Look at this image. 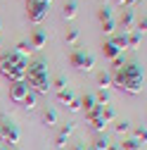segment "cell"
Listing matches in <instances>:
<instances>
[{"label":"cell","instance_id":"1","mask_svg":"<svg viewBox=\"0 0 147 150\" xmlns=\"http://www.w3.org/2000/svg\"><path fill=\"white\" fill-rule=\"evenodd\" d=\"M112 83L126 93H131V96H138L142 93V83H145V71L140 64L131 62V64H123L121 69L112 71Z\"/></svg>","mask_w":147,"mask_h":150},{"label":"cell","instance_id":"2","mask_svg":"<svg viewBox=\"0 0 147 150\" xmlns=\"http://www.w3.org/2000/svg\"><path fill=\"white\" fill-rule=\"evenodd\" d=\"M26 67H29L26 57L17 55L14 50L0 55V74H3L7 81H12V83L24 81V76H26Z\"/></svg>","mask_w":147,"mask_h":150},{"label":"cell","instance_id":"3","mask_svg":"<svg viewBox=\"0 0 147 150\" xmlns=\"http://www.w3.org/2000/svg\"><path fill=\"white\" fill-rule=\"evenodd\" d=\"M24 83L29 86V91L36 93V96H38V93H48V91H50V74H48V67H45L43 60H33V62L26 67Z\"/></svg>","mask_w":147,"mask_h":150},{"label":"cell","instance_id":"4","mask_svg":"<svg viewBox=\"0 0 147 150\" xmlns=\"http://www.w3.org/2000/svg\"><path fill=\"white\" fill-rule=\"evenodd\" d=\"M19 138H22L19 126H17L10 117L0 115V143H3V145H17Z\"/></svg>","mask_w":147,"mask_h":150},{"label":"cell","instance_id":"5","mask_svg":"<svg viewBox=\"0 0 147 150\" xmlns=\"http://www.w3.org/2000/svg\"><path fill=\"white\" fill-rule=\"evenodd\" d=\"M50 3H52V0H26V14H29V22H33V24L45 22Z\"/></svg>","mask_w":147,"mask_h":150},{"label":"cell","instance_id":"6","mask_svg":"<svg viewBox=\"0 0 147 150\" xmlns=\"http://www.w3.org/2000/svg\"><path fill=\"white\" fill-rule=\"evenodd\" d=\"M69 62H71V67H76L78 71H93L95 69V57L90 52H83V50H74L69 55Z\"/></svg>","mask_w":147,"mask_h":150},{"label":"cell","instance_id":"7","mask_svg":"<svg viewBox=\"0 0 147 150\" xmlns=\"http://www.w3.org/2000/svg\"><path fill=\"white\" fill-rule=\"evenodd\" d=\"M26 93H29V86H26L24 81H17V83L10 86V100H12V103H24Z\"/></svg>","mask_w":147,"mask_h":150},{"label":"cell","instance_id":"8","mask_svg":"<svg viewBox=\"0 0 147 150\" xmlns=\"http://www.w3.org/2000/svg\"><path fill=\"white\" fill-rule=\"evenodd\" d=\"M133 24H135V17H133V10H131V7H126V10H123V14H121V19H119L121 33H128V31H133Z\"/></svg>","mask_w":147,"mask_h":150},{"label":"cell","instance_id":"9","mask_svg":"<svg viewBox=\"0 0 147 150\" xmlns=\"http://www.w3.org/2000/svg\"><path fill=\"white\" fill-rule=\"evenodd\" d=\"M71 134H74V124H71V122H66V124H64V126L57 131V138H55V145H57V148H64Z\"/></svg>","mask_w":147,"mask_h":150},{"label":"cell","instance_id":"10","mask_svg":"<svg viewBox=\"0 0 147 150\" xmlns=\"http://www.w3.org/2000/svg\"><path fill=\"white\" fill-rule=\"evenodd\" d=\"M29 43H31V48H33V50H38V48H45V43H48V36H45V31H41V29H38V31H33V33H31V41H29Z\"/></svg>","mask_w":147,"mask_h":150},{"label":"cell","instance_id":"11","mask_svg":"<svg viewBox=\"0 0 147 150\" xmlns=\"http://www.w3.org/2000/svg\"><path fill=\"white\" fill-rule=\"evenodd\" d=\"M74 98H76V96H74V91H71L69 86H64V88L57 91V103H60V105H69Z\"/></svg>","mask_w":147,"mask_h":150},{"label":"cell","instance_id":"12","mask_svg":"<svg viewBox=\"0 0 147 150\" xmlns=\"http://www.w3.org/2000/svg\"><path fill=\"white\" fill-rule=\"evenodd\" d=\"M76 12H78V3H76V0L64 3V7H62V17H64V19H74V17H76Z\"/></svg>","mask_w":147,"mask_h":150},{"label":"cell","instance_id":"13","mask_svg":"<svg viewBox=\"0 0 147 150\" xmlns=\"http://www.w3.org/2000/svg\"><path fill=\"white\" fill-rule=\"evenodd\" d=\"M102 52H104V57H109V60H114V57H119V55H121V50H119V48H116L112 41H104Z\"/></svg>","mask_w":147,"mask_h":150},{"label":"cell","instance_id":"14","mask_svg":"<svg viewBox=\"0 0 147 150\" xmlns=\"http://www.w3.org/2000/svg\"><path fill=\"white\" fill-rule=\"evenodd\" d=\"M97 86L102 91H109V86H112V71H100L97 74Z\"/></svg>","mask_w":147,"mask_h":150},{"label":"cell","instance_id":"15","mask_svg":"<svg viewBox=\"0 0 147 150\" xmlns=\"http://www.w3.org/2000/svg\"><path fill=\"white\" fill-rule=\"evenodd\" d=\"M55 124H57V112H55L52 107H48L45 112H43V126H55Z\"/></svg>","mask_w":147,"mask_h":150},{"label":"cell","instance_id":"16","mask_svg":"<svg viewBox=\"0 0 147 150\" xmlns=\"http://www.w3.org/2000/svg\"><path fill=\"white\" fill-rule=\"evenodd\" d=\"M95 105H97V103H95V96H90V93H85V96L81 98V110H83V112H90Z\"/></svg>","mask_w":147,"mask_h":150},{"label":"cell","instance_id":"17","mask_svg":"<svg viewBox=\"0 0 147 150\" xmlns=\"http://www.w3.org/2000/svg\"><path fill=\"white\" fill-rule=\"evenodd\" d=\"M112 43H114V45H116V48L123 52V50L128 48V33H116L114 38H112Z\"/></svg>","mask_w":147,"mask_h":150},{"label":"cell","instance_id":"18","mask_svg":"<svg viewBox=\"0 0 147 150\" xmlns=\"http://www.w3.org/2000/svg\"><path fill=\"white\" fill-rule=\"evenodd\" d=\"M26 110H36V105H38V96H36L33 91H29L26 93V98H24V103H22Z\"/></svg>","mask_w":147,"mask_h":150},{"label":"cell","instance_id":"19","mask_svg":"<svg viewBox=\"0 0 147 150\" xmlns=\"http://www.w3.org/2000/svg\"><path fill=\"white\" fill-rule=\"evenodd\" d=\"M140 41H142V33H138L135 29H133V31H128V48H138Z\"/></svg>","mask_w":147,"mask_h":150},{"label":"cell","instance_id":"20","mask_svg":"<svg viewBox=\"0 0 147 150\" xmlns=\"http://www.w3.org/2000/svg\"><path fill=\"white\" fill-rule=\"evenodd\" d=\"M31 50H33V48H31L29 41H19V43H17V50H14V52H17V55H22V57H26Z\"/></svg>","mask_w":147,"mask_h":150},{"label":"cell","instance_id":"21","mask_svg":"<svg viewBox=\"0 0 147 150\" xmlns=\"http://www.w3.org/2000/svg\"><path fill=\"white\" fill-rule=\"evenodd\" d=\"M119 148H121V150H142V143H138L135 138H128V141H123Z\"/></svg>","mask_w":147,"mask_h":150},{"label":"cell","instance_id":"22","mask_svg":"<svg viewBox=\"0 0 147 150\" xmlns=\"http://www.w3.org/2000/svg\"><path fill=\"white\" fill-rule=\"evenodd\" d=\"M97 19H100V22H109V19H112V7H109V5H102V7L97 10Z\"/></svg>","mask_w":147,"mask_h":150},{"label":"cell","instance_id":"23","mask_svg":"<svg viewBox=\"0 0 147 150\" xmlns=\"http://www.w3.org/2000/svg\"><path fill=\"white\" fill-rule=\"evenodd\" d=\"M93 148H95V150H107V148H109V138H107V136H97L95 143H93Z\"/></svg>","mask_w":147,"mask_h":150},{"label":"cell","instance_id":"24","mask_svg":"<svg viewBox=\"0 0 147 150\" xmlns=\"http://www.w3.org/2000/svg\"><path fill=\"white\" fill-rule=\"evenodd\" d=\"M78 41H81V33H78L76 29H71V31L66 33V43H69V45H78Z\"/></svg>","mask_w":147,"mask_h":150},{"label":"cell","instance_id":"25","mask_svg":"<svg viewBox=\"0 0 147 150\" xmlns=\"http://www.w3.org/2000/svg\"><path fill=\"white\" fill-rule=\"evenodd\" d=\"M95 103H97V105H107V103H109V91H102V88H100L97 96H95Z\"/></svg>","mask_w":147,"mask_h":150},{"label":"cell","instance_id":"26","mask_svg":"<svg viewBox=\"0 0 147 150\" xmlns=\"http://www.w3.org/2000/svg\"><path fill=\"white\" fill-rule=\"evenodd\" d=\"M114 115H116V112H114V107H112V105H104V110H102V117H104V122H107V124L114 119Z\"/></svg>","mask_w":147,"mask_h":150},{"label":"cell","instance_id":"27","mask_svg":"<svg viewBox=\"0 0 147 150\" xmlns=\"http://www.w3.org/2000/svg\"><path fill=\"white\" fill-rule=\"evenodd\" d=\"M128 129H131V122H128V119H121V122H116V131H119V134H126Z\"/></svg>","mask_w":147,"mask_h":150},{"label":"cell","instance_id":"28","mask_svg":"<svg viewBox=\"0 0 147 150\" xmlns=\"http://www.w3.org/2000/svg\"><path fill=\"white\" fill-rule=\"evenodd\" d=\"M114 26H116V24H114V19L102 22V31H104V33H114Z\"/></svg>","mask_w":147,"mask_h":150},{"label":"cell","instance_id":"29","mask_svg":"<svg viewBox=\"0 0 147 150\" xmlns=\"http://www.w3.org/2000/svg\"><path fill=\"white\" fill-rule=\"evenodd\" d=\"M66 107H69L71 112H81V98H74V100H71Z\"/></svg>","mask_w":147,"mask_h":150},{"label":"cell","instance_id":"30","mask_svg":"<svg viewBox=\"0 0 147 150\" xmlns=\"http://www.w3.org/2000/svg\"><path fill=\"white\" fill-rule=\"evenodd\" d=\"M145 136H147V134H145V124H142V126L135 129V141H138V143H140V141L145 143Z\"/></svg>","mask_w":147,"mask_h":150},{"label":"cell","instance_id":"31","mask_svg":"<svg viewBox=\"0 0 147 150\" xmlns=\"http://www.w3.org/2000/svg\"><path fill=\"white\" fill-rule=\"evenodd\" d=\"M121 67H123V55H119V57L112 60V71H116V69H121Z\"/></svg>","mask_w":147,"mask_h":150},{"label":"cell","instance_id":"32","mask_svg":"<svg viewBox=\"0 0 147 150\" xmlns=\"http://www.w3.org/2000/svg\"><path fill=\"white\" fill-rule=\"evenodd\" d=\"M64 86H66V79H64V76H57V79H55V88H57V91L64 88Z\"/></svg>","mask_w":147,"mask_h":150},{"label":"cell","instance_id":"33","mask_svg":"<svg viewBox=\"0 0 147 150\" xmlns=\"http://www.w3.org/2000/svg\"><path fill=\"white\" fill-rule=\"evenodd\" d=\"M135 3H140V0H128V3H126V7H131V5H135Z\"/></svg>","mask_w":147,"mask_h":150},{"label":"cell","instance_id":"34","mask_svg":"<svg viewBox=\"0 0 147 150\" xmlns=\"http://www.w3.org/2000/svg\"><path fill=\"white\" fill-rule=\"evenodd\" d=\"M107 150H121V148H119V145H112V143H109V148H107Z\"/></svg>","mask_w":147,"mask_h":150},{"label":"cell","instance_id":"35","mask_svg":"<svg viewBox=\"0 0 147 150\" xmlns=\"http://www.w3.org/2000/svg\"><path fill=\"white\" fill-rule=\"evenodd\" d=\"M116 3H119V5H126V3H128V0H116Z\"/></svg>","mask_w":147,"mask_h":150},{"label":"cell","instance_id":"36","mask_svg":"<svg viewBox=\"0 0 147 150\" xmlns=\"http://www.w3.org/2000/svg\"><path fill=\"white\" fill-rule=\"evenodd\" d=\"M0 150H7V145H3V143H0Z\"/></svg>","mask_w":147,"mask_h":150},{"label":"cell","instance_id":"37","mask_svg":"<svg viewBox=\"0 0 147 150\" xmlns=\"http://www.w3.org/2000/svg\"><path fill=\"white\" fill-rule=\"evenodd\" d=\"M83 150H95V148H93V145H88V148H83Z\"/></svg>","mask_w":147,"mask_h":150},{"label":"cell","instance_id":"38","mask_svg":"<svg viewBox=\"0 0 147 150\" xmlns=\"http://www.w3.org/2000/svg\"><path fill=\"white\" fill-rule=\"evenodd\" d=\"M71 150H83V148H78V145H76V148H71Z\"/></svg>","mask_w":147,"mask_h":150},{"label":"cell","instance_id":"39","mask_svg":"<svg viewBox=\"0 0 147 150\" xmlns=\"http://www.w3.org/2000/svg\"><path fill=\"white\" fill-rule=\"evenodd\" d=\"M0 45H3V38H0Z\"/></svg>","mask_w":147,"mask_h":150},{"label":"cell","instance_id":"40","mask_svg":"<svg viewBox=\"0 0 147 150\" xmlns=\"http://www.w3.org/2000/svg\"><path fill=\"white\" fill-rule=\"evenodd\" d=\"M0 29H3V22H0Z\"/></svg>","mask_w":147,"mask_h":150}]
</instances>
